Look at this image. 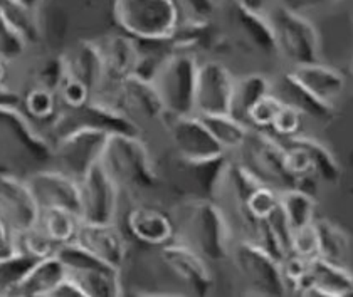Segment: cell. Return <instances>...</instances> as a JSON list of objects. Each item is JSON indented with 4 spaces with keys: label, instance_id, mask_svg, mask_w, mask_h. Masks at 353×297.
<instances>
[{
    "label": "cell",
    "instance_id": "obj_1",
    "mask_svg": "<svg viewBox=\"0 0 353 297\" xmlns=\"http://www.w3.org/2000/svg\"><path fill=\"white\" fill-rule=\"evenodd\" d=\"M175 241L185 243L210 264L228 262L236 232L224 207L214 198L187 197L170 208Z\"/></svg>",
    "mask_w": 353,
    "mask_h": 297
},
{
    "label": "cell",
    "instance_id": "obj_2",
    "mask_svg": "<svg viewBox=\"0 0 353 297\" xmlns=\"http://www.w3.org/2000/svg\"><path fill=\"white\" fill-rule=\"evenodd\" d=\"M185 17L180 0H111L117 29L140 44H170Z\"/></svg>",
    "mask_w": 353,
    "mask_h": 297
},
{
    "label": "cell",
    "instance_id": "obj_3",
    "mask_svg": "<svg viewBox=\"0 0 353 297\" xmlns=\"http://www.w3.org/2000/svg\"><path fill=\"white\" fill-rule=\"evenodd\" d=\"M101 163L125 197L150 195L162 185L159 163L143 135H111Z\"/></svg>",
    "mask_w": 353,
    "mask_h": 297
},
{
    "label": "cell",
    "instance_id": "obj_4",
    "mask_svg": "<svg viewBox=\"0 0 353 297\" xmlns=\"http://www.w3.org/2000/svg\"><path fill=\"white\" fill-rule=\"evenodd\" d=\"M274 32L278 56L291 67L321 60V37L316 25L305 14L274 3L266 10Z\"/></svg>",
    "mask_w": 353,
    "mask_h": 297
},
{
    "label": "cell",
    "instance_id": "obj_5",
    "mask_svg": "<svg viewBox=\"0 0 353 297\" xmlns=\"http://www.w3.org/2000/svg\"><path fill=\"white\" fill-rule=\"evenodd\" d=\"M263 185L283 192L296 188L286 165V144L270 129H249L243 146L232 155Z\"/></svg>",
    "mask_w": 353,
    "mask_h": 297
},
{
    "label": "cell",
    "instance_id": "obj_6",
    "mask_svg": "<svg viewBox=\"0 0 353 297\" xmlns=\"http://www.w3.org/2000/svg\"><path fill=\"white\" fill-rule=\"evenodd\" d=\"M201 56L185 49H175L163 57L153 76V85L159 89L168 116H183L194 113L195 82Z\"/></svg>",
    "mask_w": 353,
    "mask_h": 297
},
{
    "label": "cell",
    "instance_id": "obj_7",
    "mask_svg": "<svg viewBox=\"0 0 353 297\" xmlns=\"http://www.w3.org/2000/svg\"><path fill=\"white\" fill-rule=\"evenodd\" d=\"M228 262L236 269L249 294L286 296L290 292L281 261L252 239H236Z\"/></svg>",
    "mask_w": 353,
    "mask_h": 297
},
{
    "label": "cell",
    "instance_id": "obj_8",
    "mask_svg": "<svg viewBox=\"0 0 353 297\" xmlns=\"http://www.w3.org/2000/svg\"><path fill=\"white\" fill-rule=\"evenodd\" d=\"M110 136L98 128H69L54 138L51 165L76 180H83L88 171L101 163Z\"/></svg>",
    "mask_w": 353,
    "mask_h": 297
},
{
    "label": "cell",
    "instance_id": "obj_9",
    "mask_svg": "<svg viewBox=\"0 0 353 297\" xmlns=\"http://www.w3.org/2000/svg\"><path fill=\"white\" fill-rule=\"evenodd\" d=\"M157 262L183 294L210 296L216 289L212 264L175 239L157 249Z\"/></svg>",
    "mask_w": 353,
    "mask_h": 297
},
{
    "label": "cell",
    "instance_id": "obj_10",
    "mask_svg": "<svg viewBox=\"0 0 353 297\" xmlns=\"http://www.w3.org/2000/svg\"><path fill=\"white\" fill-rule=\"evenodd\" d=\"M68 269V279L78 287L81 297H114L125 294L123 272L103 264L76 243L57 252Z\"/></svg>",
    "mask_w": 353,
    "mask_h": 297
},
{
    "label": "cell",
    "instance_id": "obj_11",
    "mask_svg": "<svg viewBox=\"0 0 353 297\" xmlns=\"http://www.w3.org/2000/svg\"><path fill=\"white\" fill-rule=\"evenodd\" d=\"M96 96H103L114 102L137 124H140L141 129L145 123H155L162 126L165 118L168 116L159 89L153 85L152 79L141 78L137 74L125 79L118 86L101 91Z\"/></svg>",
    "mask_w": 353,
    "mask_h": 297
},
{
    "label": "cell",
    "instance_id": "obj_12",
    "mask_svg": "<svg viewBox=\"0 0 353 297\" xmlns=\"http://www.w3.org/2000/svg\"><path fill=\"white\" fill-rule=\"evenodd\" d=\"M162 128L179 162H201L225 153L199 114L167 116Z\"/></svg>",
    "mask_w": 353,
    "mask_h": 297
},
{
    "label": "cell",
    "instance_id": "obj_13",
    "mask_svg": "<svg viewBox=\"0 0 353 297\" xmlns=\"http://www.w3.org/2000/svg\"><path fill=\"white\" fill-rule=\"evenodd\" d=\"M81 182V219L83 222L114 223L120 222L123 213V198L120 185L98 163L86 173Z\"/></svg>",
    "mask_w": 353,
    "mask_h": 297
},
{
    "label": "cell",
    "instance_id": "obj_14",
    "mask_svg": "<svg viewBox=\"0 0 353 297\" xmlns=\"http://www.w3.org/2000/svg\"><path fill=\"white\" fill-rule=\"evenodd\" d=\"M236 78L224 60L216 57L201 59L195 82L194 113L199 116L231 113Z\"/></svg>",
    "mask_w": 353,
    "mask_h": 297
},
{
    "label": "cell",
    "instance_id": "obj_15",
    "mask_svg": "<svg viewBox=\"0 0 353 297\" xmlns=\"http://www.w3.org/2000/svg\"><path fill=\"white\" fill-rule=\"evenodd\" d=\"M0 213L17 235L36 227L41 217V207L26 175L9 166H0Z\"/></svg>",
    "mask_w": 353,
    "mask_h": 297
},
{
    "label": "cell",
    "instance_id": "obj_16",
    "mask_svg": "<svg viewBox=\"0 0 353 297\" xmlns=\"http://www.w3.org/2000/svg\"><path fill=\"white\" fill-rule=\"evenodd\" d=\"M120 223L130 241L148 249H159L175 239V222L172 212L145 201H137L126 208L121 213Z\"/></svg>",
    "mask_w": 353,
    "mask_h": 297
},
{
    "label": "cell",
    "instance_id": "obj_17",
    "mask_svg": "<svg viewBox=\"0 0 353 297\" xmlns=\"http://www.w3.org/2000/svg\"><path fill=\"white\" fill-rule=\"evenodd\" d=\"M74 243L101 261L103 264L117 270H125L130 261V237L120 222L93 223L83 222Z\"/></svg>",
    "mask_w": 353,
    "mask_h": 297
},
{
    "label": "cell",
    "instance_id": "obj_18",
    "mask_svg": "<svg viewBox=\"0 0 353 297\" xmlns=\"http://www.w3.org/2000/svg\"><path fill=\"white\" fill-rule=\"evenodd\" d=\"M24 175L41 210L63 207L81 215V182L52 165L34 168Z\"/></svg>",
    "mask_w": 353,
    "mask_h": 297
},
{
    "label": "cell",
    "instance_id": "obj_19",
    "mask_svg": "<svg viewBox=\"0 0 353 297\" xmlns=\"http://www.w3.org/2000/svg\"><path fill=\"white\" fill-rule=\"evenodd\" d=\"M98 43L101 47L103 60H105V89L118 86L125 79L137 74L141 57V47L138 41L117 30V32H110L98 37Z\"/></svg>",
    "mask_w": 353,
    "mask_h": 297
},
{
    "label": "cell",
    "instance_id": "obj_20",
    "mask_svg": "<svg viewBox=\"0 0 353 297\" xmlns=\"http://www.w3.org/2000/svg\"><path fill=\"white\" fill-rule=\"evenodd\" d=\"M228 14L241 41L263 56H278L274 32L266 12H258L236 0H228Z\"/></svg>",
    "mask_w": 353,
    "mask_h": 297
},
{
    "label": "cell",
    "instance_id": "obj_21",
    "mask_svg": "<svg viewBox=\"0 0 353 297\" xmlns=\"http://www.w3.org/2000/svg\"><path fill=\"white\" fill-rule=\"evenodd\" d=\"M64 63L69 76H74L79 81L93 91V94L101 93L106 86L105 60L98 39H79L69 47L63 49Z\"/></svg>",
    "mask_w": 353,
    "mask_h": 297
},
{
    "label": "cell",
    "instance_id": "obj_22",
    "mask_svg": "<svg viewBox=\"0 0 353 297\" xmlns=\"http://www.w3.org/2000/svg\"><path fill=\"white\" fill-rule=\"evenodd\" d=\"M272 93L286 106L296 109L303 118H312L318 123H330L335 118V106L321 101L312 91L298 81L291 71L283 72L272 79Z\"/></svg>",
    "mask_w": 353,
    "mask_h": 297
},
{
    "label": "cell",
    "instance_id": "obj_23",
    "mask_svg": "<svg viewBox=\"0 0 353 297\" xmlns=\"http://www.w3.org/2000/svg\"><path fill=\"white\" fill-rule=\"evenodd\" d=\"M301 296H353V274L345 264L314 257L308 264V277L299 287Z\"/></svg>",
    "mask_w": 353,
    "mask_h": 297
},
{
    "label": "cell",
    "instance_id": "obj_24",
    "mask_svg": "<svg viewBox=\"0 0 353 297\" xmlns=\"http://www.w3.org/2000/svg\"><path fill=\"white\" fill-rule=\"evenodd\" d=\"M68 279V269L59 255L41 258L30 265L10 296L49 297L56 296V291Z\"/></svg>",
    "mask_w": 353,
    "mask_h": 297
},
{
    "label": "cell",
    "instance_id": "obj_25",
    "mask_svg": "<svg viewBox=\"0 0 353 297\" xmlns=\"http://www.w3.org/2000/svg\"><path fill=\"white\" fill-rule=\"evenodd\" d=\"M298 78L303 86L308 87L310 91L328 104L335 106V101L341 98L345 87H347V76L336 67L328 66L323 60L313 64H305V66H296L290 69Z\"/></svg>",
    "mask_w": 353,
    "mask_h": 297
},
{
    "label": "cell",
    "instance_id": "obj_26",
    "mask_svg": "<svg viewBox=\"0 0 353 297\" xmlns=\"http://www.w3.org/2000/svg\"><path fill=\"white\" fill-rule=\"evenodd\" d=\"M285 142L301 148L308 155L316 180L328 185H336L341 180V166L339 160H336V156L332 153V150L326 144L312 138V136L303 135V133L286 138Z\"/></svg>",
    "mask_w": 353,
    "mask_h": 297
},
{
    "label": "cell",
    "instance_id": "obj_27",
    "mask_svg": "<svg viewBox=\"0 0 353 297\" xmlns=\"http://www.w3.org/2000/svg\"><path fill=\"white\" fill-rule=\"evenodd\" d=\"M19 104L24 109L30 120L48 128L61 113V102L57 98V91L52 87L39 85V82H29L19 96Z\"/></svg>",
    "mask_w": 353,
    "mask_h": 297
},
{
    "label": "cell",
    "instance_id": "obj_28",
    "mask_svg": "<svg viewBox=\"0 0 353 297\" xmlns=\"http://www.w3.org/2000/svg\"><path fill=\"white\" fill-rule=\"evenodd\" d=\"M83 219L78 212L69 210V208L63 207H49L42 208L39 222L37 227L51 239L52 242L59 247L71 245L74 243L78 232L81 228Z\"/></svg>",
    "mask_w": 353,
    "mask_h": 297
},
{
    "label": "cell",
    "instance_id": "obj_29",
    "mask_svg": "<svg viewBox=\"0 0 353 297\" xmlns=\"http://www.w3.org/2000/svg\"><path fill=\"white\" fill-rule=\"evenodd\" d=\"M270 93H272V79L263 72H249V74L237 76L231 114L248 123V114L252 106Z\"/></svg>",
    "mask_w": 353,
    "mask_h": 297
},
{
    "label": "cell",
    "instance_id": "obj_30",
    "mask_svg": "<svg viewBox=\"0 0 353 297\" xmlns=\"http://www.w3.org/2000/svg\"><path fill=\"white\" fill-rule=\"evenodd\" d=\"M279 208L293 232L312 226L316 220V200L308 190L290 188L279 192Z\"/></svg>",
    "mask_w": 353,
    "mask_h": 297
},
{
    "label": "cell",
    "instance_id": "obj_31",
    "mask_svg": "<svg viewBox=\"0 0 353 297\" xmlns=\"http://www.w3.org/2000/svg\"><path fill=\"white\" fill-rule=\"evenodd\" d=\"M204 123L216 138L219 146L228 155H234L241 146H243L245 136H248L249 126L243 120L236 118L231 113L224 114H205L201 116Z\"/></svg>",
    "mask_w": 353,
    "mask_h": 297
},
{
    "label": "cell",
    "instance_id": "obj_32",
    "mask_svg": "<svg viewBox=\"0 0 353 297\" xmlns=\"http://www.w3.org/2000/svg\"><path fill=\"white\" fill-rule=\"evenodd\" d=\"M314 227H316L318 241H320V257L336 262V264H345L350 254V239L347 232L326 219L314 220Z\"/></svg>",
    "mask_w": 353,
    "mask_h": 297
},
{
    "label": "cell",
    "instance_id": "obj_33",
    "mask_svg": "<svg viewBox=\"0 0 353 297\" xmlns=\"http://www.w3.org/2000/svg\"><path fill=\"white\" fill-rule=\"evenodd\" d=\"M15 250L28 255L32 261H41V258L56 255L59 252V247L36 226L29 228L28 232H22V234L17 235Z\"/></svg>",
    "mask_w": 353,
    "mask_h": 297
},
{
    "label": "cell",
    "instance_id": "obj_34",
    "mask_svg": "<svg viewBox=\"0 0 353 297\" xmlns=\"http://www.w3.org/2000/svg\"><path fill=\"white\" fill-rule=\"evenodd\" d=\"M56 91L61 108L68 109V111H76V109L84 108L94 98L93 91L90 87L84 85L83 81H79L78 78L69 74L64 76Z\"/></svg>",
    "mask_w": 353,
    "mask_h": 297
},
{
    "label": "cell",
    "instance_id": "obj_35",
    "mask_svg": "<svg viewBox=\"0 0 353 297\" xmlns=\"http://www.w3.org/2000/svg\"><path fill=\"white\" fill-rule=\"evenodd\" d=\"M283 101L276 96L274 93L266 94L263 99H259L251 111L248 114V124L251 128L258 129H271L272 123H274L276 116L281 111Z\"/></svg>",
    "mask_w": 353,
    "mask_h": 297
},
{
    "label": "cell",
    "instance_id": "obj_36",
    "mask_svg": "<svg viewBox=\"0 0 353 297\" xmlns=\"http://www.w3.org/2000/svg\"><path fill=\"white\" fill-rule=\"evenodd\" d=\"M299 257L312 261L314 257H320V241H318V232L314 227V222L312 226L303 227L299 230H294L291 235V252Z\"/></svg>",
    "mask_w": 353,
    "mask_h": 297
},
{
    "label": "cell",
    "instance_id": "obj_37",
    "mask_svg": "<svg viewBox=\"0 0 353 297\" xmlns=\"http://www.w3.org/2000/svg\"><path fill=\"white\" fill-rule=\"evenodd\" d=\"M301 124H303V114H299L296 109L290 108L283 102L281 111L276 116L274 123L270 131L274 133L278 138H291V136L301 133Z\"/></svg>",
    "mask_w": 353,
    "mask_h": 297
},
{
    "label": "cell",
    "instance_id": "obj_38",
    "mask_svg": "<svg viewBox=\"0 0 353 297\" xmlns=\"http://www.w3.org/2000/svg\"><path fill=\"white\" fill-rule=\"evenodd\" d=\"M15 243H17V234L9 226L6 217L0 213V258L9 257V255L17 252L15 250Z\"/></svg>",
    "mask_w": 353,
    "mask_h": 297
},
{
    "label": "cell",
    "instance_id": "obj_39",
    "mask_svg": "<svg viewBox=\"0 0 353 297\" xmlns=\"http://www.w3.org/2000/svg\"><path fill=\"white\" fill-rule=\"evenodd\" d=\"M180 2H182L183 9L190 17L210 19L219 0H180Z\"/></svg>",
    "mask_w": 353,
    "mask_h": 297
},
{
    "label": "cell",
    "instance_id": "obj_40",
    "mask_svg": "<svg viewBox=\"0 0 353 297\" xmlns=\"http://www.w3.org/2000/svg\"><path fill=\"white\" fill-rule=\"evenodd\" d=\"M330 2H332V0H279L278 3L288 7V9H293V10H296V12L305 14L306 10L318 9V7L326 6V3H330Z\"/></svg>",
    "mask_w": 353,
    "mask_h": 297
},
{
    "label": "cell",
    "instance_id": "obj_41",
    "mask_svg": "<svg viewBox=\"0 0 353 297\" xmlns=\"http://www.w3.org/2000/svg\"><path fill=\"white\" fill-rule=\"evenodd\" d=\"M236 2L243 3V6L249 7L252 10H258V12H266L268 9H271L279 0H236Z\"/></svg>",
    "mask_w": 353,
    "mask_h": 297
},
{
    "label": "cell",
    "instance_id": "obj_42",
    "mask_svg": "<svg viewBox=\"0 0 353 297\" xmlns=\"http://www.w3.org/2000/svg\"><path fill=\"white\" fill-rule=\"evenodd\" d=\"M19 2L26 3V6L30 7V9L37 10V12H42V10L51 3V0H19Z\"/></svg>",
    "mask_w": 353,
    "mask_h": 297
},
{
    "label": "cell",
    "instance_id": "obj_43",
    "mask_svg": "<svg viewBox=\"0 0 353 297\" xmlns=\"http://www.w3.org/2000/svg\"><path fill=\"white\" fill-rule=\"evenodd\" d=\"M347 79L352 82V86H353V57L350 59V64H348V76H347Z\"/></svg>",
    "mask_w": 353,
    "mask_h": 297
}]
</instances>
